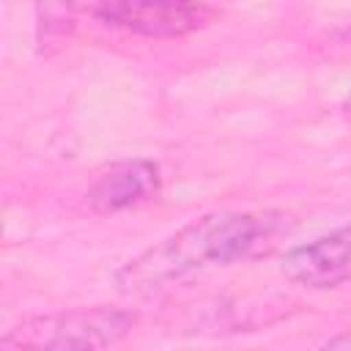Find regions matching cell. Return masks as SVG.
<instances>
[{
	"instance_id": "1",
	"label": "cell",
	"mask_w": 351,
	"mask_h": 351,
	"mask_svg": "<svg viewBox=\"0 0 351 351\" xmlns=\"http://www.w3.org/2000/svg\"><path fill=\"white\" fill-rule=\"evenodd\" d=\"M277 230L274 214L258 211H206L115 271V288L126 296L151 299L203 271L252 258Z\"/></svg>"
},
{
	"instance_id": "2",
	"label": "cell",
	"mask_w": 351,
	"mask_h": 351,
	"mask_svg": "<svg viewBox=\"0 0 351 351\" xmlns=\"http://www.w3.org/2000/svg\"><path fill=\"white\" fill-rule=\"evenodd\" d=\"M137 326V313L126 307H74L27 315L5 329L3 351H101L123 343Z\"/></svg>"
},
{
	"instance_id": "3",
	"label": "cell",
	"mask_w": 351,
	"mask_h": 351,
	"mask_svg": "<svg viewBox=\"0 0 351 351\" xmlns=\"http://www.w3.org/2000/svg\"><path fill=\"white\" fill-rule=\"evenodd\" d=\"M93 14L104 25L145 38H178L211 19L200 0H99Z\"/></svg>"
},
{
	"instance_id": "4",
	"label": "cell",
	"mask_w": 351,
	"mask_h": 351,
	"mask_svg": "<svg viewBox=\"0 0 351 351\" xmlns=\"http://www.w3.org/2000/svg\"><path fill=\"white\" fill-rule=\"evenodd\" d=\"M280 271L293 285L310 291H329L351 282V222L291 247L280 261Z\"/></svg>"
},
{
	"instance_id": "5",
	"label": "cell",
	"mask_w": 351,
	"mask_h": 351,
	"mask_svg": "<svg viewBox=\"0 0 351 351\" xmlns=\"http://www.w3.org/2000/svg\"><path fill=\"white\" fill-rule=\"evenodd\" d=\"M162 189L159 165L151 159H118L99 170L85 192L88 208L101 217H112L154 200Z\"/></svg>"
},
{
	"instance_id": "6",
	"label": "cell",
	"mask_w": 351,
	"mask_h": 351,
	"mask_svg": "<svg viewBox=\"0 0 351 351\" xmlns=\"http://www.w3.org/2000/svg\"><path fill=\"white\" fill-rule=\"evenodd\" d=\"M36 11H38L36 38H38V47L44 49L47 44L60 41L71 33L74 14H77V0H38Z\"/></svg>"
},
{
	"instance_id": "7",
	"label": "cell",
	"mask_w": 351,
	"mask_h": 351,
	"mask_svg": "<svg viewBox=\"0 0 351 351\" xmlns=\"http://www.w3.org/2000/svg\"><path fill=\"white\" fill-rule=\"evenodd\" d=\"M321 346H324V348H346V351H351V329H343V332L326 337Z\"/></svg>"
}]
</instances>
